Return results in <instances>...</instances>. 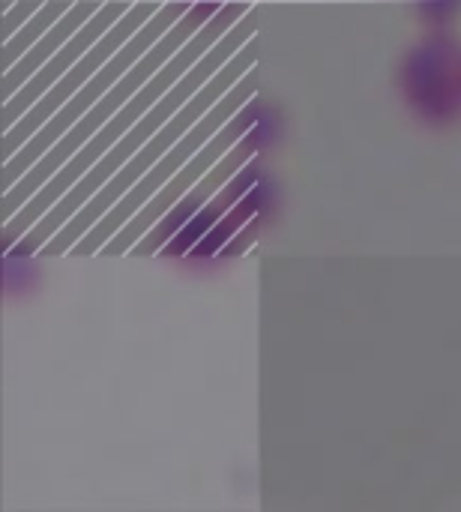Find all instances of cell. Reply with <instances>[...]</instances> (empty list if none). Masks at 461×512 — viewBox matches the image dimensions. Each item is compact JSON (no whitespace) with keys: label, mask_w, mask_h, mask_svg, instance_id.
Masks as SVG:
<instances>
[{"label":"cell","mask_w":461,"mask_h":512,"mask_svg":"<svg viewBox=\"0 0 461 512\" xmlns=\"http://www.w3.org/2000/svg\"><path fill=\"white\" fill-rule=\"evenodd\" d=\"M255 135H258V123L135 243V255H153V252H159V249H165L168 246V240L183 228V225H189V219L216 195V192H222L231 180H234V174H240L249 162H252V156L258 153V141H255Z\"/></svg>","instance_id":"cell-9"},{"label":"cell","mask_w":461,"mask_h":512,"mask_svg":"<svg viewBox=\"0 0 461 512\" xmlns=\"http://www.w3.org/2000/svg\"><path fill=\"white\" fill-rule=\"evenodd\" d=\"M255 123H258V102L249 99V102H246V105H243V108H240V111H237V114H234V117H231V120H228V123H225V126H222V129H219V132H216V135H213V138H210V141H207V144H204V147H201V150H198V153H195V156H192V159H189V162H186V165H183V168H180V171H177V174H174V177H171V180H168V183H165L141 210H138V213H135V216H132V219H129V222H126V225L102 246V252H105V255L129 252V249H132V246H135V243H138V240H141V237H144V234H147V231H150V228H153V225H156V222H159V219H162V216H165V213H168V210H171V207H174V204H177V201H180V198H183V195H186V192H189V189H192V186H195V183H198V180H201V177H204V174H207V171H210V168H213V165H216V162H219L243 135H246V132H249V129H252V126H255Z\"/></svg>","instance_id":"cell-8"},{"label":"cell","mask_w":461,"mask_h":512,"mask_svg":"<svg viewBox=\"0 0 461 512\" xmlns=\"http://www.w3.org/2000/svg\"><path fill=\"white\" fill-rule=\"evenodd\" d=\"M96 9H99L96 3H81V6H75V9H66V15L60 18V24L51 27V33H45V36L24 54L21 63H15V66L6 69V75H3V96L9 99L12 93H18V90H21V87H24V84L51 60V54H54L66 39L75 36L78 24L87 21Z\"/></svg>","instance_id":"cell-12"},{"label":"cell","mask_w":461,"mask_h":512,"mask_svg":"<svg viewBox=\"0 0 461 512\" xmlns=\"http://www.w3.org/2000/svg\"><path fill=\"white\" fill-rule=\"evenodd\" d=\"M159 12V6H153V3H138V6H129L126 9V15L51 87V90H45V96L30 108V111H24L21 117H18V123L15 126H9L6 132H3V159H9V156H15L18 150H21V144L27 141V138H33L42 126H45V120L51 117V114H57L153 15Z\"/></svg>","instance_id":"cell-7"},{"label":"cell","mask_w":461,"mask_h":512,"mask_svg":"<svg viewBox=\"0 0 461 512\" xmlns=\"http://www.w3.org/2000/svg\"><path fill=\"white\" fill-rule=\"evenodd\" d=\"M252 60H255V48H252V45L243 48L240 54H234V57H231V60H228V63H225V66H222V69H219V72H216V75H213V78H210V81H207V84H204V87H201V90H198V93H195V96H192V99H189V102H186V105H183V108H180V111H177V114H174V117H171V120H168V123H165L141 150H138V153H135V156H132V159H129V162H126V165H123V168H120V171H117V174H114V177H111V180H108V183H105V186H102V189H99V192H96V195H93V198H90V201H87V204L60 228V231H57L45 246H42V252H45V255L72 252V246H75V243H78V240H81V237H84V234H87V231H90V228H93V225H96V222H99V219H102V216H105V213H108V210H111V207H114V204H117V201H120V198H123V195H126V192H129V189H132V186H135V183H138V180H141V177H144V174H147V171H150V168H153V165L180 141V138H183V135H186V132H189V129H192V126H195V123H198V120H201V117H204V114H207V111H210V108H213V105H216L240 78H243V72L252 66Z\"/></svg>","instance_id":"cell-4"},{"label":"cell","mask_w":461,"mask_h":512,"mask_svg":"<svg viewBox=\"0 0 461 512\" xmlns=\"http://www.w3.org/2000/svg\"><path fill=\"white\" fill-rule=\"evenodd\" d=\"M189 12V6L186 3H168V6H159V12L57 111V114H51L48 120H45V126L33 135V138H27L24 144H21V150L15 153V156H9L6 162H3V189H12L183 15Z\"/></svg>","instance_id":"cell-5"},{"label":"cell","mask_w":461,"mask_h":512,"mask_svg":"<svg viewBox=\"0 0 461 512\" xmlns=\"http://www.w3.org/2000/svg\"><path fill=\"white\" fill-rule=\"evenodd\" d=\"M252 93H255V75L249 72V75L240 78V84H234V87H231V90H228V93H225V96H222V99H219V102H216V105H213V108H210V111H207V114H204V117H201V120H198V123H195V126H192V129H189V132H186V135H183V138H180V141H177V144H174V147H171V150H168V153H165V156H162V159H159V162H156V165H153V168L126 192V195H123V198H120V201H117V204H114V207H111V210H108V213H105V216H102V219H99V222L72 246V252H75V255H90V252L102 249V246H105V243H108V240H111V237H114V234H117V231H120V228H123V225H126V222H129V219H132V216H135V213H138V210H141V207H144V204H147V201H150V198H153V195H156V192H159V189H162V186H165V183H168V180H171V177H174V174H177V171H180V168H183V165H186V162H189V159L216 135V132H219V129H222V126H225V123H228L249 99H252Z\"/></svg>","instance_id":"cell-6"},{"label":"cell","mask_w":461,"mask_h":512,"mask_svg":"<svg viewBox=\"0 0 461 512\" xmlns=\"http://www.w3.org/2000/svg\"><path fill=\"white\" fill-rule=\"evenodd\" d=\"M126 9L129 6H123V3H108V6H99L90 18H87V24L81 27V30H75V36L72 39H66L54 54H51V60L18 90V93H12L9 99H6V105H3V132L9 129V126H15L18 123V117L24 114V111H30L42 96H45V90H51L111 27H114V21H120L123 15H126Z\"/></svg>","instance_id":"cell-10"},{"label":"cell","mask_w":461,"mask_h":512,"mask_svg":"<svg viewBox=\"0 0 461 512\" xmlns=\"http://www.w3.org/2000/svg\"><path fill=\"white\" fill-rule=\"evenodd\" d=\"M246 12H249V6H243V3H231V6L216 9L213 18H210V21H207V24H204V27H201V30H198V33H195V36H192L168 63H165V66H162V69H159V72H156V75H153V78H150V81H147V84H144V87H141V90H138V93H135V96H132V99H129V102H126V105H123V108H120V111H117L93 138H90V141H87V144H84V147H81V150H78V153H75V156H72V159H69V162H66V165H63V168H60V171H57V174H54V177H51V180H48V183H45V186L18 210V213H15V216L6 219L3 246L12 249V246L18 243V237L27 234V231H30V228H33V225H36V222H39V219H42V216H45V213H48V210H51V207H54V204H57V201H60V198H63V195H66V192H69V189H72V186H75V183H78V180H81V177H84V174H87V171H90V168H93V165H96V162H99V159L126 135V132H129V129H132V126H135V123H138V120H141V117H144V114H147V111H150V108H153V105H156V102H159V99H162V96H165V93H168V90H171L195 63H198V60H201V57H204V54H207L231 27H234V21H240Z\"/></svg>","instance_id":"cell-1"},{"label":"cell","mask_w":461,"mask_h":512,"mask_svg":"<svg viewBox=\"0 0 461 512\" xmlns=\"http://www.w3.org/2000/svg\"><path fill=\"white\" fill-rule=\"evenodd\" d=\"M261 183V168L258 165H246L219 195H216V201L210 198L192 219H189V225H183L171 240H168V246H165V255H183V252H189V249H195L204 237H207V231L249 192V189H255Z\"/></svg>","instance_id":"cell-11"},{"label":"cell","mask_w":461,"mask_h":512,"mask_svg":"<svg viewBox=\"0 0 461 512\" xmlns=\"http://www.w3.org/2000/svg\"><path fill=\"white\" fill-rule=\"evenodd\" d=\"M252 30H255V27H252V12H246L243 24L231 27V30H228V33H225V36H222V39H219V42H216V45H213V48H210V51H207V54H204V57H201V60H198V63H195V66H192V69H189V72H186V75H183V78H180V81H177V84H174V87H171V90H168V93H165V96H162V99H159L135 126H132V129H129V132H126V135H123V138H120V141H117V144H114V147H111V150H108V153H105V156H102V159H99V162H96V165H93V168H90V171L63 195V198H60V201H57V204H54V207L27 231V234H21L18 243L9 249V255H30V252H39V249H42V246H45V243H48V240H51V237H54V234H57V231H60V228H63V225H66V222H69V219H72V216H75V213H78V210H81V207H84V204H87V201H90V198H93V195H96V192H99V189H102V186H105V183H108V180H111V177H114V174L141 150V147H144V144H147V141H150V138H153V135H156V132H159V129H162V126H165V123H168V120H171V117H174V114H177V111H180V108H183V105H186V102H189V99H192V96H195V93H198V90H201V87H204V84H207L231 57H234V54L249 42Z\"/></svg>","instance_id":"cell-2"},{"label":"cell","mask_w":461,"mask_h":512,"mask_svg":"<svg viewBox=\"0 0 461 512\" xmlns=\"http://www.w3.org/2000/svg\"><path fill=\"white\" fill-rule=\"evenodd\" d=\"M33 9H36L33 0H30V3H18L15 9H6V18H3V39H9L12 33H18V21H21V18H30Z\"/></svg>","instance_id":"cell-15"},{"label":"cell","mask_w":461,"mask_h":512,"mask_svg":"<svg viewBox=\"0 0 461 512\" xmlns=\"http://www.w3.org/2000/svg\"><path fill=\"white\" fill-rule=\"evenodd\" d=\"M66 9H69L66 3H48V6H42V9L30 18L27 27H21L18 33H12V36L3 42V66H6V69L15 66L18 57H24V54L33 48V42H39V39L48 33V27H51L57 18L66 15Z\"/></svg>","instance_id":"cell-14"},{"label":"cell","mask_w":461,"mask_h":512,"mask_svg":"<svg viewBox=\"0 0 461 512\" xmlns=\"http://www.w3.org/2000/svg\"><path fill=\"white\" fill-rule=\"evenodd\" d=\"M213 12H216V3L189 6V12H186V15H183V18H180V21H177V24H174V27H171V30H168L144 57H141V60H138V63H135V66H132V69H129V72H126V75H123V78H120V81H117V84H114V87H111V90H108V93H105V96H102V99H99V102H96V105H93V108H90L66 135H63V138H60V141H57V144H54V147H51V150H48V153H45V156L18 180V183H15V186H12V189H6V195H3V219L15 216V213H18V210H21V207H24V204H27V201H30V198H33V195H36V192H39V189H42V186H45V183H48V180H51V177H54V174H57V171H60V168H63V165H66V162H69V159H72V156H75V153H78V150H81V147H84V144H87V141H90V138L117 114V111H120V108H123V105H126V102H129V99H132V96H135V93H138V90H141V87H144V84H147V81H150V78H153V75H156V72H159V69H162V66H165V63H168L192 36H195V33H198V27L207 24V21L213 18Z\"/></svg>","instance_id":"cell-3"},{"label":"cell","mask_w":461,"mask_h":512,"mask_svg":"<svg viewBox=\"0 0 461 512\" xmlns=\"http://www.w3.org/2000/svg\"><path fill=\"white\" fill-rule=\"evenodd\" d=\"M261 204H264V186L258 183L255 189H249V192L231 207V213H225V216L219 219V228H210V231H207V237L192 249V255H216V249H222L234 231H240L246 222H252V219L258 216Z\"/></svg>","instance_id":"cell-13"}]
</instances>
